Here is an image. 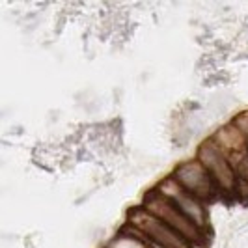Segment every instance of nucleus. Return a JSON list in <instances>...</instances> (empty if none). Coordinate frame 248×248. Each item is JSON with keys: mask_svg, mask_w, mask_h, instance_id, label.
<instances>
[{"mask_svg": "<svg viewBox=\"0 0 248 248\" xmlns=\"http://www.w3.org/2000/svg\"><path fill=\"white\" fill-rule=\"evenodd\" d=\"M144 207L157 218H161L164 224L174 228L177 233L185 237L188 243H202V230L192 222L185 213L181 211L170 198H166L159 190H151L144 198Z\"/></svg>", "mask_w": 248, "mask_h": 248, "instance_id": "nucleus-1", "label": "nucleus"}, {"mask_svg": "<svg viewBox=\"0 0 248 248\" xmlns=\"http://www.w3.org/2000/svg\"><path fill=\"white\" fill-rule=\"evenodd\" d=\"M129 220L157 248H192V243H188L185 237L162 222L161 218L151 215L146 207L133 209L129 213Z\"/></svg>", "mask_w": 248, "mask_h": 248, "instance_id": "nucleus-2", "label": "nucleus"}, {"mask_svg": "<svg viewBox=\"0 0 248 248\" xmlns=\"http://www.w3.org/2000/svg\"><path fill=\"white\" fill-rule=\"evenodd\" d=\"M175 179L179 181V185L185 190H188L194 198L198 200H213L218 194V185L215 183L211 174L203 168V164L200 161H190L181 164L175 170Z\"/></svg>", "mask_w": 248, "mask_h": 248, "instance_id": "nucleus-3", "label": "nucleus"}, {"mask_svg": "<svg viewBox=\"0 0 248 248\" xmlns=\"http://www.w3.org/2000/svg\"><path fill=\"white\" fill-rule=\"evenodd\" d=\"M198 159L203 164V168L211 174L215 179V183L218 185V188L233 192L237 188V175L232 168L230 161L226 159V155L222 153V149L218 148L215 142H205L200 146Z\"/></svg>", "mask_w": 248, "mask_h": 248, "instance_id": "nucleus-4", "label": "nucleus"}, {"mask_svg": "<svg viewBox=\"0 0 248 248\" xmlns=\"http://www.w3.org/2000/svg\"><path fill=\"white\" fill-rule=\"evenodd\" d=\"M159 192L164 194L166 198L172 200L175 205L198 226L200 230H203L207 226V211L203 209V205L200 203L198 198H194L188 190H185L183 186L179 185V181L175 177H168L161 185Z\"/></svg>", "mask_w": 248, "mask_h": 248, "instance_id": "nucleus-5", "label": "nucleus"}, {"mask_svg": "<svg viewBox=\"0 0 248 248\" xmlns=\"http://www.w3.org/2000/svg\"><path fill=\"white\" fill-rule=\"evenodd\" d=\"M245 146H247V144H245ZM245 146H241V148H237V149H230L228 155H226V159L232 164L237 179L248 183V149L245 148Z\"/></svg>", "mask_w": 248, "mask_h": 248, "instance_id": "nucleus-6", "label": "nucleus"}, {"mask_svg": "<svg viewBox=\"0 0 248 248\" xmlns=\"http://www.w3.org/2000/svg\"><path fill=\"white\" fill-rule=\"evenodd\" d=\"M110 248H144V245L133 237H120L118 241L112 243Z\"/></svg>", "mask_w": 248, "mask_h": 248, "instance_id": "nucleus-7", "label": "nucleus"}, {"mask_svg": "<svg viewBox=\"0 0 248 248\" xmlns=\"http://www.w3.org/2000/svg\"><path fill=\"white\" fill-rule=\"evenodd\" d=\"M235 127L243 133V137H245V144H247V149H248V112L241 114V116L237 118Z\"/></svg>", "mask_w": 248, "mask_h": 248, "instance_id": "nucleus-8", "label": "nucleus"}]
</instances>
